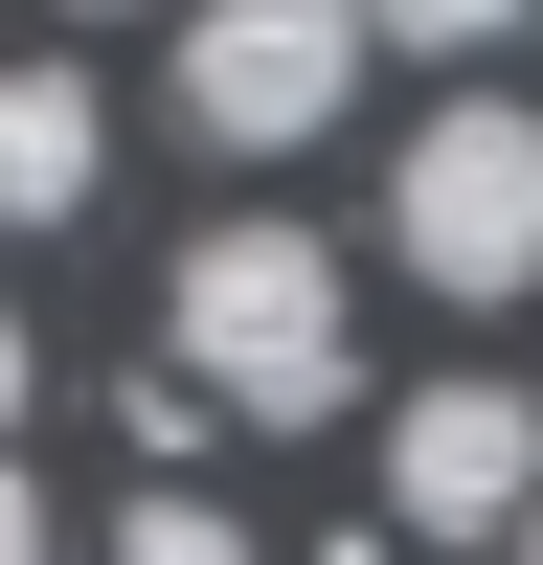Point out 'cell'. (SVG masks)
I'll return each instance as SVG.
<instances>
[{
  "instance_id": "obj_7",
  "label": "cell",
  "mask_w": 543,
  "mask_h": 565,
  "mask_svg": "<svg viewBox=\"0 0 543 565\" xmlns=\"http://www.w3.org/2000/svg\"><path fill=\"white\" fill-rule=\"evenodd\" d=\"M362 45H430V68H476V45H521V0H362Z\"/></svg>"
},
{
  "instance_id": "obj_8",
  "label": "cell",
  "mask_w": 543,
  "mask_h": 565,
  "mask_svg": "<svg viewBox=\"0 0 543 565\" xmlns=\"http://www.w3.org/2000/svg\"><path fill=\"white\" fill-rule=\"evenodd\" d=\"M0 565H68V521H45V476L0 452Z\"/></svg>"
},
{
  "instance_id": "obj_10",
  "label": "cell",
  "mask_w": 543,
  "mask_h": 565,
  "mask_svg": "<svg viewBox=\"0 0 543 565\" xmlns=\"http://www.w3.org/2000/svg\"><path fill=\"white\" fill-rule=\"evenodd\" d=\"M498 565H543V521H521V543H498Z\"/></svg>"
},
{
  "instance_id": "obj_4",
  "label": "cell",
  "mask_w": 543,
  "mask_h": 565,
  "mask_svg": "<svg viewBox=\"0 0 543 565\" xmlns=\"http://www.w3.org/2000/svg\"><path fill=\"white\" fill-rule=\"evenodd\" d=\"M385 521L407 543H521L543 521V385H498V362L476 385H407L385 407Z\"/></svg>"
},
{
  "instance_id": "obj_1",
  "label": "cell",
  "mask_w": 543,
  "mask_h": 565,
  "mask_svg": "<svg viewBox=\"0 0 543 565\" xmlns=\"http://www.w3.org/2000/svg\"><path fill=\"white\" fill-rule=\"evenodd\" d=\"M159 430L181 407H226V430H340L362 407V271L317 249V226H204V249L159 271Z\"/></svg>"
},
{
  "instance_id": "obj_9",
  "label": "cell",
  "mask_w": 543,
  "mask_h": 565,
  "mask_svg": "<svg viewBox=\"0 0 543 565\" xmlns=\"http://www.w3.org/2000/svg\"><path fill=\"white\" fill-rule=\"evenodd\" d=\"M23 385H45V340H23V317H0V452H23Z\"/></svg>"
},
{
  "instance_id": "obj_5",
  "label": "cell",
  "mask_w": 543,
  "mask_h": 565,
  "mask_svg": "<svg viewBox=\"0 0 543 565\" xmlns=\"http://www.w3.org/2000/svg\"><path fill=\"white\" fill-rule=\"evenodd\" d=\"M114 181V90L91 68H0V226H91Z\"/></svg>"
},
{
  "instance_id": "obj_3",
  "label": "cell",
  "mask_w": 543,
  "mask_h": 565,
  "mask_svg": "<svg viewBox=\"0 0 543 565\" xmlns=\"http://www.w3.org/2000/svg\"><path fill=\"white\" fill-rule=\"evenodd\" d=\"M362 114V0H181V136L204 159H317Z\"/></svg>"
},
{
  "instance_id": "obj_2",
  "label": "cell",
  "mask_w": 543,
  "mask_h": 565,
  "mask_svg": "<svg viewBox=\"0 0 543 565\" xmlns=\"http://www.w3.org/2000/svg\"><path fill=\"white\" fill-rule=\"evenodd\" d=\"M385 249L430 271V295H476V317L543 295V114H521V90L407 114V159H385Z\"/></svg>"
},
{
  "instance_id": "obj_6",
  "label": "cell",
  "mask_w": 543,
  "mask_h": 565,
  "mask_svg": "<svg viewBox=\"0 0 543 565\" xmlns=\"http://www.w3.org/2000/svg\"><path fill=\"white\" fill-rule=\"evenodd\" d=\"M114 565H272V543L226 521V498H136V521H114Z\"/></svg>"
}]
</instances>
